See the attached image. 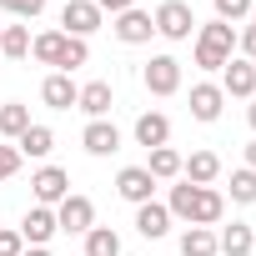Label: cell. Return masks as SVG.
<instances>
[{
    "instance_id": "cell-1",
    "label": "cell",
    "mask_w": 256,
    "mask_h": 256,
    "mask_svg": "<svg viewBox=\"0 0 256 256\" xmlns=\"http://www.w3.org/2000/svg\"><path fill=\"white\" fill-rule=\"evenodd\" d=\"M166 211H171V221H186V226H216V221L226 216V196H221L216 186H191V181H181V186H171Z\"/></svg>"
},
{
    "instance_id": "cell-2",
    "label": "cell",
    "mask_w": 256,
    "mask_h": 256,
    "mask_svg": "<svg viewBox=\"0 0 256 256\" xmlns=\"http://www.w3.org/2000/svg\"><path fill=\"white\" fill-rule=\"evenodd\" d=\"M30 56L40 60V66H56V70H76V66H86L90 60V46L86 40H76V36H66V30H40L36 40H30Z\"/></svg>"
},
{
    "instance_id": "cell-3",
    "label": "cell",
    "mask_w": 256,
    "mask_h": 256,
    "mask_svg": "<svg viewBox=\"0 0 256 256\" xmlns=\"http://www.w3.org/2000/svg\"><path fill=\"white\" fill-rule=\"evenodd\" d=\"M236 50V30L226 20H211V26H196V66L201 70H221Z\"/></svg>"
},
{
    "instance_id": "cell-4",
    "label": "cell",
    "mask_w": 256,
    "mask_h": 256,
    "mask_svg": "<svg viewBox=\"0 0 256 256\" xmlns=\"http://www.w3.org/2000/svg\"><path fill=\"white\" fill-rule=\"evenodd\" d=\"M151 26H156L161 40H191L196 36V10L186 6V0H161L156 16H151Z\"/></svg>"
},
{
    "instance_id": "cell-5",
    "label": "cell",
    "mask_w": 256,
    "mask_h": 256,
    "mask_svg": "<svg viewBox=\"0 0 256 256\" xmlns=\"http://www.w3.org/2000/svg\"><path fill=\"white\" fill-rule=\"evenodd\" d=\"M100 26H106V16H100L96 0H66V6H60V30H66V36L90 40Z\"/></svg>"
},
{
    "instance_id": "cell-6",
    "label": "cell",
    "mask_w": 256,
    "mask_h": 256,
    "mask_svg": "<svg viewBox=\"0 0 256 256\" xmlns=\"http://www.w3.org/2000/svg\"><path fill=\"white\" fill-rule=\"evenodd\" d=\"M141 80H146L151 96H176L181 90V60L176 56H151L146 70H141Z\"/></svg>"
},
{
    "instance_id": "cell-7",
    "label": "cell",
    "mask_w": 256,
    "mask_h": 256,
    "mask_svg": "<svg viewBox=\"0 0 256 256\" xmlns=\"http://www.w3.org/2000/svg\"><path fill=\"white\" fill-rule=\"evenodd\" d=\"M56 226H60V231H70V236H86V231L96 226V201L70 191V196L56 206Z\"/></svg>"
},
{
    "instance_id": "cell-8",
    "label": "cell",
    "mask_w": 256,
    "mask_h": 256,
    "mask_svg": "<svg viewBox=\"0 0 256 256\" xmlns=\"http://www.w3.org/2000/svg\"><path fill=\"white\" fill-rule=\"evenodd\" d=\"M110 30H116V40H120V46H146V40L156 36V26H151V10H141V6L120 10V16H110Z\"/></svg>"
},
{
    "instance_id": "cell-9",
    "label": "cell",
    "mask_w": 256,
    "mask_h": 256,
    "mask_svg": "<svg viewBox=\"0 0 256 256\" xmlns=\"http://www.w3.org/2000/svg\"><path fill=\"white\" fill-rule=\"evenodd\" d=\"M30 191H36V206H60L66 196H70V176L60 171V166H40L36 176H30Z\"/></svg>"
},
{
    "instance_id": "cell-10",
    "label": "cell",
    "mask_w": 256,
    "mask_h": 256,
    "mask_svg": "<svg viewBox=\"0 0 256 256\" xmlns=\"http://www.w3.org/2000/svg\"><path fill=\"white\" fill-rule=\"evenodd\" d=\"M221 96L251 100V96H256V66H251V60H241V56H231V60L221 66Z\"/></svg>"
},
{
    "instance_id": "cell-11",
    "label": "cell",
    "mask_w": 256,
    "mask_h": 256,
    "mask_svg": "<svg viewBox=\"0 0 256 256\" xmlns=\"http://www.w3.org/2000/svg\"><path fill=\"white\" fill-rule=\"evenodd\" d=\"M116 191H120V201H131V206L156 201V181H151V171H146V166H120Z\"/></svg>"
},
{
    "instance_id": "cell-12",
    "label": "cell",
    "mask_w": 256,
    "mask_h": 256,
    "mask_svg": "<svg viewBox=\"0 0 256 256\" xmlns=\"http://www.w3.org/2000/svg\"><path fill=\"white\" fill-rule=\"evenodd\" d=\"M110 106H116L110 80H86V86H80V96H76V110H86L90 120H106V116H110Z\"/></svg>"
},
{
    "instance_id": "cell-13",
    "label": "cell",
    "mask_w": 256,
    "mask_h": 256,
    "mask_svg": "<svg viewBox=\"0 0 256 256\" xmlns=\"http://www.w3.org/2000/svg\"><path fill=\"white\" fill-rule=\"evenodd\" d=\"M136 146H146V151H156V146H171V116H161V110H146V116H136Z\"/></svg>"
},
{
    "instance_id": "cell-14",
    "label": "cell",
    "mask_w": 256,
    "mask_h": 256,
    "mask_svg": "<svg viewBox=\"0 0 256 256\" xmlns=\"http://www.w3.org/2000/svg\"><path fill=\"white\" fill-rule=\"evenodd\" d=\"M76 96H80V86H76L66 70H50V76L40 80V100H46L50 110H70V106H76Z\"/></svg>"
},
{
    "instance_id": "cell-15",
    "label": "cell",
    "mask_w": 256,
    "mask_h": 256,
    "mask_svg": "<svg viewBox=\"0 0 256 256\" xmlns=\"http://www.w3.org/2000/svg\"><path fill=\"white\" fill-rule=\"evenodd\" d=\"M221 106H226V96H221L216 80H196V86H191V116H196V120H206V126L221 120Z\"/></svg>"
},
{
    "instance_id": "cell-16",
    "label": "cell",
    "mask_w": 256,
    "mask_h": 256,
    "mask_svg": "<svg viewBox=\"0 0 256 256\" xmlns=\"http://www.w3.org/2000/svg\"><path fill=\"white\" fill-rule=\"evenodd\" d=\"M216 176H221V156H216V151H191V156H181V181L211 186Z\"/></svg>"
},
{
    "instance_id": "cell-17",
    "label": "cell",
    "mask_w": 256,
    "mask_h": 256,
    "mask_svg": "<svg viewBox=\"0 0 256 256\" xmlns=\"http://www.w3.org/2000/svg\"><path fill=\"white\" fill-rule=\"evenodd\" d=\"M56 231H60V226H56V211H50V206H30L26 221H20V241H26V246H46Z\"/></svg>"
},
{
    "instance_id": "cell-18",
    "label": "cell",
    "mask_w": 256,
    "mask_h": 256,
    "mask_svg": "<svg viewBox=\"0 0 256 256\" xmlns=\"http://www.w3.org/2000/svg\"><path fill=\"white\" fill-rule=\"evenodd\" d=\"M80 146H86L90 156H116V151H120V131H116L110 120H90L86 131H80Z\"/></svg>"
},
{
    "instance_id": "cell-19",
    "label": "cell",
    "mask_w": 256,
    "mask_h": 256,
    "mask_svg": "<svg viewBox=\"0 0 256 256\" xmlns=\"http://www.w3.org/2000/svg\"><path fill=\"white\" fill-rule=\"evenodd\" d=\"M136 231H141L146 241H161V236L171 231V211H166V201H146V206H136Z\"/></svg>"
},
{
    "instance_id": "cell-20",
    "label": "cell",
    "mask_w": 256,
    "mask_h": 256,
    "mask_svg": "<svg viewBox=\"0 0 256 256\" xmlns=\"http://www.w3.org/2000/svg\"><path fill=\"white\" fill-rule=\"evenodd\" d=\"M16 151L30 156V161H46V156L56 151V131H50V126H40V120H30V131L16 141Z\"/></svg>"
},
{
    "instance_id": "cell-21",
    "label": "cell",
    "mask_w": 256,
    "mask_h": 256,
    "mask_svg": "<svg viewBox=\"0 0 256 256\" xmlns=\"http://www.w3.org/2000/svg\"><path fill=\"white\" fill-rule=\"evenodd\" d=\"M251 246H256V231H251L246 221H231V226L216 236V251H221V256H251Z\"/></svg>"
},
{
    "instance_id": "cell-22",
    "label": "cell",
    "mask_w": 256,
    "mask_h": 256,
    "mask_svg": "<svg viewBox=\"0 0 256 256\" xmlns=\"http://www.w3.org/2000/svg\"><path fill=\"white\" fill-rule=\"evenodd\" d=\"M26 131H30V106L6 100V106H0V136H6V141H20Z\"/></svg>"
},
{
    "instance_id": "cell-23",
    "label": "cell",
    "mask_w": 256,
    "mask_h": 256,
    "mask_svg": "<svg viewBox=\"0 0 256 256\" xmlns=\"http://www.w3.org/2000/svg\"><path fill=\"white\" fill-rule=\"evenodd\" d=\"M146 171H151V181H176L181 176V151L176 146H156L151 161H146Z\"/></svg>"
},
{
    "instance_id": "cell-24",
    "label": "cell",
    "mask_w": 256,
    "mask_h": 256,
    "mask_svg": "<svg viewBox=\"0 0 256 256\" xmlns=\"http://www.w3.org/2000/svg\"><path fill=\"white\" fill-rule=\"evenodd\" d=\"M181 256H221L216 251V231L211 226H186L181 231Z\"/></svg>"
},
{
    "instance_id": "cell-25",
    "label": "cell",
    "mask_w": 256,
    "mask_h": 256,
    "mask_svg": "<svg viewBox=\"0 0 256 256\" xmlns=\"http://www.w3.org/2000/svg\"><path fill=\"white\" fill-rule=\"evenodd\" d=\"M0 56L6 60H26L30 56V26H0Z\"/></svg>"
},
{
    "instance_id": "cell-26",
    "label": "cell",
    "mask_w": 256,
    "mask_h": 256,
    "mask_svg": "<svg viewBox=\"0 0 256 256\" xmlns=\"http://www.w3.org/2000/svg\"><path fill=\"white\" fill-rule=\"evenodd\" d=\"M86 256H120V236L110 226H90L86 231Z\"/></svg>"
},
{
    "instance_id": "cell-27",
    "label": "cell",
    "mask_w": 256,
    "mask_h": 256,
    "mask_svg": "<svg viewBox=\"0 0 256 256\" xmlns=\"http://www.w3.org/2000/svg\"><path fill=\"white\" fill-rule=\"evenodd\" d=\"M231 201H236V206H251V201H256V171H251V166L231 171Z\"/></svg>"
},
{
    "instance_id": "cell-28",
    "label": "cell",
    "mask_w": 256,
    "mask_h": 256,
    "mask_svg": "<svg viewBox=\"0 0 256 256\" xmlns=\"http://www.w3.org/2000/svg\"><path fill=\"white\" fill-rule=\"evenodd\" d=\"M211 6H216V20L236 26V20H246V16H251V6H256V0H211Z\"/></svg>"
},
{
    "instance_id": "cell-29",
    "label": "cell",
    "mask_w": 256,
    "mask_h": 256,
    "mask_svg": "<svg viewBox=\"0 0 256 256\" xmlns=\"http://www.w3.org/2000/svg\"><path fill=\"white\" fill-rule=\"evenodd\" d=\"M0 10H10V16H20V20H36V16L46 10V0H0Z\"/></svg>"
},
{
    "instance_id": "cell-30",
    "label": "cell",
    "mask_w": 256,
    "mask_h": 256,
    "mask_svg": "<svg viewBox=\"0 0 256 256\" xmlns=\"http://www.w3.org/2000/svg\"><path fill=\"white\" fill-rule=\"evenodd\" d=\"M20 161H26V156L16 151V141H6V146H0V181H10V176L20 171Z\"/></svg>"
},
{
    "instance_id": "cell-31",
    "label": "cell",
    "mask_w": 256,
    "mask_h": 256,
    "mask_svg": "<svg viewBox=\"0 0 256 256\" xmlns=\"http://www.w3.org/2000/svg\"><path fill=\"white\" fill-rule=\"evenodd\" d=\"M20 251H26L20 231H10V226H0V256H20Z\"/></svg>"
},
{
    "instance_id": "cell-32",
    "label": "cell",
    "mask_w": 256,
    "mask_h": 256,
    "mask_svg": "<svg viewBox=\"0 0 256 256\" xmlns=\"http://www.w3.org/2000/svg\"><path fill=\"white\" fill-rule=\"evenodd\" d=\"M236 50H241V60H251V66H256V26H246V30L236 36Z\"/></svg>"
},
{
    "instance_id": "cell-33",
    "label": "cell",
    "mask_w": 256,
    "mask_h": 256,
    "mask_svg": "<svg viewBox=\"0 0 256 256\" xmlns=\"http://www.w3.org/2000/svg\"><path fill=\"white\" fill-rule=\"evenodd\" d=\"M96 6H100V16H106V10H110V16H120V10H131L136 0H96Z\"/></svg>"
},
{
    "instance_id": "cell-34",
    "label": "cell",
    "mask_w": 256,
    "mask_h": 256,
    "mask_svg": "<svg viewBox=\"0 0 256 256\" xmlns=\"http://www.w3.org/2000/svg\"><path fill=\"white\" fill-rule=\"evenodd\" d=\"M20 256H50V246H26Z\"/></svg>"
},
{
    "instance_id": "cell-35",
    "label": "cell",
    "mask_w": 256,
    "mask_h": 256,
    "mask_svg": "<svg viewBox=\"0 0 256 256\" xmlns=\"http://www.w3.org/2000/svg\"><path fill=\"white\" fill-rule=\"evenodd\" d=\"M246 120H251V131H256V96H251V106H246Z\"/></svg>"
},
{
    "instance_id": "cell-36",
    "label": "cell",
    "mask_w": 256,
    "mask_h": 256,
    "mask_svg": "<svg viewBox=\"0 0 256 256\" xmlns=\"http://www.w3.org/2000/svg\"><path fill=\"white\" fill-rule=\"evenodd\" d=\"M246 166H251V171H256V141H251V146H246Z\"/></svg>"
},
{
    "instance_id": "cell-37",
    "label": "cell",
    "mask_w": 256,
    "mask_h": 256,
    "mask_svg": "<svg viewBox=\"0 0 256 256\" xmlns=\"http://www.w3.org/2000/svg\"><path fill=\"white\" fill-rule=\"evenodd\" d=\"M251 26H256V6H251Z\"/></svg>"
},
{
    "instance_id": "cell-38",
    "label": "cell",
    "mask_w": 256,
    "mask_h": 256,
    "mask_svg": "<svg viewBox=\"0 0 256 256\" xmlns=\"http://www.w3.org/2000/svg\"><path fill=\"white\" fill-rule=\"evenodd\" d=\"M251 256H256V246H251Z\"/></svg>"
}]
</instances>
